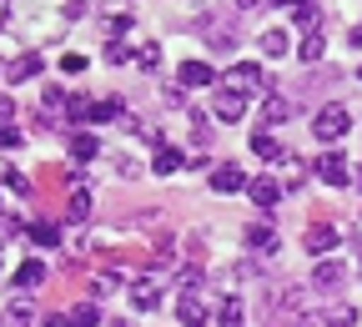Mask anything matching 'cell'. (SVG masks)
Listing matches in <instances>:
<instances>
[{"mask_svg": "<svg viewBox=\"0 0 362 327\" xmlns=\"http://www.w3.org/2000/svg\"><path fill=\"white\" fill-rule=\"evenodd\" d=\"M252 151L262 156V161H282L287 151H282V142H277V136H267V131H257L252 136Z\"/></svg>", "mask_w": 362, "mask_h": 327, "instance_id": "16", "label": "cell"}, {"mask_svg": "<svg viewBox=\"0 0 362 327\" xmlns=\"http://www.w3.org/2000/svg\"><path fill=\"white\" fill-rule=\"evenodd\" d=\"M0 147H21V131L16 126H0Z\"/></svg>", "mask_w": 362, "mask_h": 327, "instance_id": "35", "label": "cell"}, {"mask_svg": "<svg viewBox=\"0 0 362 327\" xmlns=\"http://www.w3.org/2000/svg\"><path fill=\"white\" fill-rule=\"evenodd\" d=\"M247 197H252L257 207H272V202L282 197V186L272 181V176H257V181H247Z\"/></svg>", "mask_w": 362, "mask_h": 327, "instance_id": "11", "label": "cell"}, {"mask_svg": "<svg viewBox=\"0 0 362 327\" xmlns=\"http://www.w3.org/2000/svg\"><path fill=\"white\" fill-rule=\"evenodd\" d=\"M0 181H6L11 192H16V197H25V192H30V181H25L21 171H0Z\"/></svg>", "mask_w": 362, "mask_h": 327, "instance_id": "29", "label": "cell"}, {"mask_svg": "<svg viewBox=\"0 0 362 327\" xmlns=\"http://www.w3.org/2000/svg\"><path fill=\"white\" fill-rule=\"evenodd\" d=\"M96 151H101L96 136H86V131H76V136H71V161H96Z\"/></svg>", "mask_w": 362, "mask_h": 327, "instance_id": "17", "label": "cell"}, {"mask_svg": "<svg viewBox=\"0 0 362 327\" xmlns=\"http://www.w3.org/2000/svg\"><path fill=\"white\" fill-rule=\"evenodd\" d=\"M45 327H71V317H61V312H51V317H45Z\"/></svg>", "mask_w": 362, "mask_h": 327, "instance_id": "37", "label": "cell"}, {"mask_svg": "<svg viewBox=\"0 0 362 327\" xmlns=\"http://www.w3.org/2000/svg\"><path fill=\"white\" fill-rule=\"evenodd\" d=\"M111 287H116V277H111V272H101L96 282H90V297H96V292H111Z\"/></svg>", "mask_w": 362, "mask_h": 327, "instance_id": "34", "label": "cell"}, {"mask_svg": "<svg viewBox=\"0 0 362 327\" xmlns=\"http://www.w3.org/2000/svg\"><path fill=\"white\" fill-rule=\"evenodd\" d=\"M131 302H136V312H156V277H141V282H131Z\"/></svg>", "mask_w": 362, "mask_h": 327, "instance_id": "9", "label": "cell"}, {"mask_svg": "<svg viewBox=\"0 0 362 327\" xmlns=\"http://www.w3.org/2000/svg\"><path fill=\"white\" fill-rule=\"evenodd\" d=\"M352 131V116H347V106H322V111H317L312 116V136H317V142H342V136Z\"/></svg>", "mask_w": 362, "mask_h": 327, "instance_id": "1", "label": "cell"}, {"mask_svg": "<svg viewBox=\"0 0 362 327\" xmlns=\"http://www.w3.org/2000/svg\"><path fill=\"white\" fill-rule=\"evenodd\" d=\"M211 111H216V121H242V116H247V96H232V91H221V96L211 101Z\"/></svg>", "mask_w": 362, "mask_h": 327, "instance_id": "8", "label": "cell"}, {"mask_svg": "<svg viewBox=\"0 0 362 327\" xmlns=\"http://www.w3.org/2000/svg\"><path fill=\"white\" fill-rule=\"evenodd\" d=\"M262 86V71H257V61H237L232 71L221 76V91H232V96H247V91H257Z\"/></svg>", "mask_w": 362, "mask_h": 327, "instance_id": "2", "label": "cell"}, {"mask_svg": "<svg viewBox=\"0 0 362 327\" xmlns=\"http://www.w3.org/2000/svg\"><path fill=\"white\" fill-rule=\"evenodd\" d=\"M30 76H40V56H16L6 66V81H30Z\"/></svg>", "mask_w": 362, "mask_h": 327, "instance_id": "18", "label": "cell"}, {"mask_svg": "<svg viewBox=\"0 0 362 327\" xmlns=\"http://www.w3.org/2000/svg\"><path fill=\"white\" fill-rule=\"evenodd\" d=\"M16 282H21V287H40V282H45V262H40V257H25L21 272H16Z\"/></svg>", "mask_w": 362, "mask_h": 327, "instance_id": "19", "label": "cell"}, {"mask_svg": "<svg viewBox=\"0 0 362 327\" xmlns=\"http://www.w3.org/2000/svg\"><path fill=\"white\" fill-rule=\"evenodd\" d=\"M61 71H71V76H76V71H86V56H81V51H71V56H61Z\"/></svg>", "mask_w": 362, "mask_h": 327, "instance_id": "33", "label": "cell"}, {"mask_svg": "<svg viewBox=\"0 0 362 327\" xmlns=\"http://www.w3.org/2000/svg\"><path fill=\"white\" fill-rule=\"evenodd\" d=\"M237 6H242V11H252V6H262V0H237Z\"/></svg>", "mask_w": 362, "mask_h": 327, "instance_id": "41", "label": "cell"}, {"mask_svg": "<svg viewBox=\"0 0 362 327\" xmlns=\"http://www.w3.org/2000/svg\"><path fill=\"white\" fill-rule=\"evenodd\" d=\"M11 116H16V101H11V96H0V126H11Z\"/></svg>", "mask_w": 362, "mask_h": 327, "instance_id": "36", "label": "cell"}, {"mask_svg": "<svg viewBox=\"0 0 362 327\" xmlns=\"http://www.w3.org/2000/svg\"><path fill=\"white\" fill-rule=\"evenodd\" d=\"M332 247H337V226H332V222H317V226H307V252L327 257Z\"/></svg>", "mask_w": 362, "mask_h": 327, "instance_id": "7", "label": "cell"}, {"mask_svg": "<svg viewBox=\"0 0 362 327\" xmlns=\"http://www.w3.org/2000/svg\"><path fill=\"white\" fill-rule=\"evenodd\" d=\"M292 111H297V101H287V96H267V101H262V116H267V121H287Z\"/></svg>", "mask_w": 362, "mask_h": 327, "instance_id": "21", "label": "cell"}, {"mask_svg": "<svg viewBox=\"0 0 362 327\" xmlns=\"http://www.w3.org/2000/svg\"><path fill=\"white\" fill-rule=\"evenodd\" d=\"M352 317H357V312H352V307H347V302H342V307H332V312H327V322H332V327H352Z\"/></svg>", "mask_w": 362, "mask_h": 327, "instance_id": "31", "label": "cell"}, {"mask_svg": "<svg viewBox=\"0 0 362 327\" xmlns=\"http://www.w3.org/2000/svg\"><path fill=\"white\" fill-rule=\"evenodd\" d=\"M357 81H362V66H357Z\"/></svg>", "mask_w": 362, "mask_h": 327, "instance_id": "42", "label": "cell"}, {"mask_svg": "<svg viewBox=\"0 0 362 327\" xmlns=\"http://www.w3.org/2000/svg\"><path fill=\"white\" fill-rule=\"evenodd\" d=\"M262 56H287L292 51V40H287V30H262Z\"/></svg>", "mask_w": 362, "mask_h": 327, "instance_id": "20", "label": "cell"}, {"mask_svg": "<svg viewBox=\"0 0 362 327\" xmlns=\"http://www.w3.org/2000/svg\"><path fill=\"white\" fill-rule=\"evenodd\" d=\"M211 81H216V71L206 61H187V66H181V86H211Z\"/></svg>", "mask_w": 362, "mask_h": 327, "instance_id": "15", "label": "cell"}, {"mask_svg": "<svg viewBox=\"0 0 362 327\" xmlns=\"http://www.w3.org/2000/svg\"><path fill=\"white\" fill-rule=\"evenodd\" d=\"M121 116V96H106V101H90V121H111Z\"/></svg>", "mask_w": 362, "mask_h": 327, "instance_id": "24", "label": "cell"}, {"mask_svg": "<svg viewBox=\"0 0 362 327\" xmlns=\"http://www.w3.org/2000/svg\"><path fill=\"white\" fill-rule=\"evenodd\" d=\"M25 322H30V307L25 302H11L6 307V327H25Z\"/></svg>", "mask_w": 362, "mask_h": 327, "instance_id": "28", "label": "cell"}, {"mask_svg": "<svg viewBox=\"0 0 362 327\" xmlns=\"http://www.w3.org/2000/svg\"><path fill=\"white\" fill-rule=\"evenodd\" d=\"M96 322H101V307H96V302H81V307L71 312V327H96Z\"/></svg>", "mask_w": 362, "mask_h": 327, "instance_id": "22", "label": "cell"}, {"mask_svg": "<svg viewBox=\"0 0 362 327\" xmlns=\"http://www.w3.org/2000/svg\"><path fill=\"white\" fill-rule=\"evenodd\" d=\"M211 192H221V197L247 192V171H242V166H232V161H221V166L211 171Z\"/></svg>", "mask_w": 362, "mask_h": 327, "instance_id": "6", "label": "cell"}, {"mask_svg": "<svg viewBox=\"0 0 362 327\" xmlns=\"http://www.w3.org/2000/svg\"><path fill=\"white\" fill-rule=\"evenodd\" d=\"M347 282V267H342V257L332 262V257H322V262H317V272H312V287L317 292H337Z\"/></svg>", "mask_w": 362, "mask_h": 327, "instance_id": "4", "label": "cell"}, {"mask_svg": "<svg viewBox=\"0 0 362 327\" xmlns=\"http://www.w3.org/2000/svg\"><path fill=\"white\" fill-rule=\"evenodd\" d=\"M216 317H221V327H242V317H247V302H242L237 292H226V297L216 302Z\"/></svg>", "mask_w": 362, "mask_h": 327, "instance_id": "10", "label": "cell"}, {"mask_svg": "<svg viewBox=\"0 0 362 327\" xmlns=\"http://www.w3.org/2000/svg\"><path fill=\"white\" fill-rule=\"evenodd\" d=\"M176 317H181V327H202L211 317V307L202 292H176Z\"/></svg>", "mask_w": 362, "mask_h": 327, "instance_id": "3", "label": "cell"}, {"mask_svg": "<svg viewBox=\"0 0 362 327\" xmlns=\"http://www.w3.org/2000/svg\"><path fill=\"white\" fill-rule=\"evenodd\" d=\"M106 61H111V66H121V61H131V51H126L121 40H111V45H106Z\"/></svg>", "mask_w": 362, "mask_h": 327, "instance_id": "32", "label": "cell"}, {"mask_svg": "<svg viewBox=\"0 0 362 327\" xmlns=\"http://www.w3.org/2000/svg\"><path fill=\"white\" fill-rule=\"evenodd\" d=\"M136 66H141V71H156V66H161V45H156V40H146L141 51H136Z\"/></svg>", "mask_w": 362, "mask_h": 327, "instance_id": "25", "label": "cell"}, {"mask_svg": "<svg viewBox=\"0 0 362 327\" xmlns=\"http://www.w3.org/2000/svg\"><path fill=\"white\" fill-rule=\"evenodd\" d=\"M30 237H35L40 247H56V242H61V226H56V222H35V226H30Z\"/></svg>", "mask_w": 362, "mask_h": 327, "instance_id": "23", "label": "cell"}, {"mask_svg": "<svg viewBox=\"0 0 362 327\" xmlns=\"http://www.w3.org/2000/svg\"><path fill=\"white\" fill-rule=\"evenodd\" d=\"M71 217H76V222L90 217V192H86V186H76V192H71Z\"/></svg>", "mask_w": 362, "mask_h": 327, "instance_id": "27", "label": "cell"}, {"mask_svg": "<svg viewBox=\"0 0 362 327\" xmlns=\"http://www.w3.org/2000/svg\"><path fill=\"white\" fill-rule=\"evenodd\" d=\"M292 21H297V25H302L307 35H317V25H322V11H317V6H302V11H297Z\"/></svg>", "mask_w": 362, "mask_h": 327, "instance_id": "26", "label": "cell"}, {"mask_svg": "<svg viewBox=\"0 0 362 327\" xmlns=\"http://www.w3.org/2000/svg\"><path fill=\"white\" fill-rule=\"evenodd\" d=\"M277 6H297L302 11V6H312V0H277Z\"/></svg>", "mask_w": 362, "mask_h": 327, "instance_id": "39", "label": "cell"}, {"mask_svg": "<svg viewBox=\"0 0 362 327\" xmlns=\"http://www.w3.org/2000/svg\"><path fill=\"white\" fill-rule=\"evenodd\" d=\"M126 30H131V16H111V21H106V35H111V40H121Z\"/></svg>", "mask_w": 362, "mask_h": 327, "instance_id": "30", "label": "cell"}, {"mask_svg": "<svg viewBox=\"0 0 362 327\" xmlns=\"http://www.w3.org/2000/svg\"><path fill=\"white\" fill-rule=\"evenodd\" d=\"M312 171L322 176L327 186H347V156L342 151H322V156L312 161Z\"/></svg>", "mask_w": 362, "mask_h": 327, "instance_id": "5", "label": "cell"}, {"mask_svg": "<svg viewBox=\"0 0 362 327\" xmlns=\"http://www.w3.org/2000/svg\"><path fill=\"white\" fill-rule=\"evenodd\" d=\"M6 16H11V0H0V25H6Z\"/></svg>", "mask_w": 362, "mask_h": 327, "instance_id": "38", "label": "cell"}, {"mask_svg": "<svg viewBox=\"0 0 362 327\" xmlns=\"http://www.w3.org/2000/svg\"><path fill=\"white\" fill-rule=\"evenodd\" d=\"M247 242H252L257 252H267V257H272V252H277V237H272V222H267V217L247 226Z\"/></svg>", "mask_w": 362, "mask_h": 327, "instance_id": "12", "label": "cell"}, {"mask_svg": "<svg viewBox=\"0 0 362 327\" xmlns=\"http://www.w3.org/2000/svg\"><path fill=\"white\" fill-rule=\"evenodd\" d=\"M181 166H187V156H181L176 147H156V161H151L156 176H171V171H181Z\"/></svg>", "mask_w": 362, "mask_h": 327, "instance_id": "13", "label": "cell"}, {"mask_svg": "<svg viewBox=\"0 0 362 327\" xmlns=\"http://www.w3.org/2000/svg\"><path fill=\"white\" fill-rule=\"evenodd\" d=\"M322 51H327L322 30H317V35H302V45H297V61H302V66H317V61H322Z\"/></svg>", "mask_w": 362, "mask_h": 327, "instance_id": "14", "label": "cell"}, {"mask_svg": "<svg viewBox=\"0 0 362 327\" xmlns=\"http://www.w3.org/2000/svg\"><path fill=\"white\" fill-rule=\"evenodd\" d=\"M352 45H357V51H362V25H357V30H352Z\"/></svg>", "mask_w": 362, "mask_h": 327, "instance_id": "40", "label": "cell"}]
</instances>
